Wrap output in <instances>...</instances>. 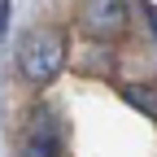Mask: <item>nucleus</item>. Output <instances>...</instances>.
Returning a JSON list of instances; mask_svg holds the SVG:
<instances>
[{"instance_id":"nucleus-1","label":"nucleus","mask_w":157,"mask_h":157,"mask_svg":"<svg viewBox=\"0 0 157 157\" xmlns=\"http://www.w3.org/2000/svg\"><path fill=\"white\" fill-rule=\"evenodd\" d=\"M61 66H66V31L48 26V22L31 26L22 35V44H17V70H22V78L44 87V83H52L61 74Z\"/></svg>"},{"instance_id":"nucleus-2","label":"nucleus","mask_w":157,"mask_h":157,"mask_svg":"<svg viewBox=\"0 0 157 157\" xmlns=\"http://www.w3.org/2000/svg\"><path fill=\"white\" fill-rule=\"evenodd\" d=\"M78 26H83V35L101 39V44H113L127 35L131 9L127 0H78Z\"/></svg>"},{"instance_id":"nucleus-3","label":"nucleus","mask_w":157,"mask_h":157,"mask_svg":"<svg viewBox=\"0 0 157 157\" xmlns=\"http://www.w3.org/2000/svg\"><path fill=\"white\" fill-rule=\"evenodd\" d=\"M22 157H61V122L48 105H35L22 127Z\"/></svg>"},{"instance_id":"nucleus-4","label":"nucleus","mask_w":157,"mask_h":157,"mask_svg":"<svg viewBox=\"0 0 157 157\" xmlns=\"http://www.w3.org/2000/svg\"><path fill=\"white\" fill-rule=\"evenodd\" d=\"M122 96L135 109H144L148 118H157V83H131V87H122Z\"/></svg>"}]
</instances>
